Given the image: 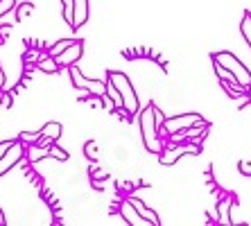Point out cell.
<instances>
[{
    "label": "cell",
    "mask_w": 251,
    "mask_h": 226,
    "mask_svg": "<svg viewBox=\"0 0 251 226\" xmlns=\"http://www.w3.org/2000/svg\"><path fill=\"white\" fill-rule=\"evenodd\" d=\"M228 206H231V199H222L217 203V215H220V224H231V217H228Z\"/></svg>",
    "instance_id": "cell-18"
},
{
    "label": "cell",
    "mask_w": 251,
    "mask_h": 226,
    "mask_svg": "<svg viewBox=\"0 0 251 226\" xmlns=\"http://www.w3.org/2000/svg\"><path fill=\"white\" fill-rule=\"evenodd\" d=\"M238 168H240V172L245 174V176H251V163L240 161V163H238Z\"/></svg>",
    "instance_id": "cell-29"
},
{
    "label": "cell",
    "mask_w": 251,
    "mask_h": 226,
    "mask_svg": "<svg viewBox=\"0 0 251 226\" xmlns=\"http://www.w3.org/2000/svg\"><path fill=\"white\" fill-rule=\"evenodd\" d=\"M50 156L57 158V161H68V151H64L59 145H54L52 143V145H50Z\"/></svg>",
    "instance_id": "cell-21"
},
{
    "label": "cell",
    "mask_w": 251,
    "mask_h": 226,
    "mask_svg": "<svg viewBox=\"0 0 251 226\" xmlns=\"http://www.w3.org/2000/svg\"><path fill=\"white\" fill-rule=\"evenodd\" d=\"M102 106L106 109V113H111V111H116L118 106H116V102H113V98L109 93H104L102 95Z\"/></svg>",
    "instance_id": "cell-22"
},
{
    "label": "cell",
    "mask_w": 251,
    "mask_h": 226,
    "mask_svg": "<svg viewBox=\"0 0 251 226\" xmlns=\"http://www.w3.org/2000/svg\"><path fill=\"white\" fill-rule=\"evenodd\" d=\"M120 215H123V222H127V224H131V226H147L150 224V222L136 210V206L131 201L120 203Z\"/></svg>",
    "instance_id": "cell-9"
},
{
    "label": "cell",
    "mask_w": 251,
    "mask_h": 226,
    "mask_svg": "<svg viewBox=\"0 0 251 226\" xmlns=\"http://www.w3.org/2000/svg\"><path fill=\"white\" fill-rule=\"evenodd\" d=\"M39 68L43 70V73H59L61 70V66H59V61H57V57H52V54H48V57H43L41 61H39Z\"/></svg>",
    "instance_id": "cell-14"
},
{
    "label": "cell",
    "mask_w": 251,
    "mask_h": 226,
    "mask_svg": "<svg viewBox=\"0 0 251 226\" xmlns=\"http://www.w3.org/2000/svg\"><path fill=\"white\" fill-rule=\"evenodd\" d=\"M68 75H70L73 86L79 88V91H88L91 95H104L106 93V79H88V77H84L82 73H79L77 66H70Z\"/></svg>",
    "instance_id": "cell-4"
},
{
    "label": "cell",
    "mask_w": 251,
    "mask_h": 226,
    "mask_svg": "<svg viewBox=\"0 0 251 226\" xmlns=\"http://www.w3.org/2000/svg\"><path fill=\"white\" fill-rule=\"evenodd\" d=\"M61 5H64V21L73 27V23H75V0H61Z\"/></svg>",
    "instance_id": "cell-16"
},
{
    "label": "cell",
    "mask_w": 251,
    "mask_h": 226,
    "mask_svg": "<svg viewBox=\"0 0 251 226\" xmlns=\"http://www.w3.org/2000/svg\"><path fill=\"white\" fill-rule=\"evenodd\" d=\"M14 7H16V0H0V16L9 14Z\"/></svg>",
    "instance_id": "cell-23"
},
{
    "label": "cell",
    "mask_w": 251,
    "mask_h": 226,
    "mask_svg": "<svg viewBox=\"0 0 251 226\" xmlns=\"http://www.w3.org/2000/svg\"><path fill=\"white\" fill-rule=\"evenodd\" d=\"M39 138H41V131H36V133H21V140H27V143H39Z\"/></svg>",
    "instance_id": "cell-27"
},
{
    "label": "cell",
    "mask_w": 251,
    "mask_h": 226,
    "mask_svg": "<svg viewBox=\"0 0 251 226\" xmlns=\"http://www.w3.org/2000/svg\"><path fill=\"white\" fill-rule=\"evenodd\" d=\"M129 201L134 203V206H136V210H138V213L143 215V217H145V220L150 222V224H154V226H158V224H161V220H158V215L154 213L152 208H147V206H145V203H143V201H140V199H129Z\"/></svg>",
    "instance_id": "cell-12"
},
{
    "label": "cell",
    "mask_w": 251,
    "mask_h": 226,
    "mask_svg": "<svg viewBox=\"0 0 251 226\" xmlns=\"http://www.w3.org/2000/svg\"><path fill=\"white\" fill-rule=\"evenodd\" d=\"M199 145L197 143H186V145H175V147H170V150H163L161 151V165H172V163H176L181 156H186V154H199Z\"/></svg>",
    "instance_id": "cell-6"
},
{
    "label": "cell",
    "mask_w": 251,
    "mask_h": 226,
    "mask_svg": "<svg viewBox=\"0 0 251 226\" xmlns=\"http://www.w3.org/2000/svg\"><path fill=\"white\" fill-rule=\"evenodd\" d=\"M91 176H93V181H98V179H106V176H109V172H106V170H91Z\"/></svg>",
    "instance_id": "cell-28"
},
{
    "label": "cell",
    "mask_w": 251,
    "mask_h": 226,
    "mask_svg": "<svg viewBox=\"0 0 251 226\" xmlns=\"http://www.w3.org/2000/svg\"><path fill=\"white\" fill-rule=\"evenodd\" d=\"M25 150H27V147H25L23 143H18V140L14 143L12 147H9V150H7V154L0 158V176H2L5 172H9V170H12L16 163H21V158L27 154Z\"/></svg>",
    "instance_id": "cell-7"
},
{
    "label": "cell",
    "mask_w": 251,
    "mask_h": 226,
    "mask_svg": "<svg viewBox=\"0 0 251 226\" xmlns=\"http://www.w3.org/2000/svg\"><path fill=\"white\" fill-rule=\"evenodd\" d=\"M29 12H34V5H29V2H25L23 7H18V9H16V18H18V21H23V18L27 16Z\"/></svg>",
    "instance_id": "cell-25"
},
{
    "label": "cell",
    "mask_w": 251,
    "mask_h": 226,
    "mask_svg": "<svg viewBox=\"0 0 251 226\" xmlns=\"http://www.w3.org/2000/svg\"><path fill=\"white\" fill-rule=\"evenodd\" d=\"M14 145V140H5V143H0V158L5 156L7 154V150H9V147Z\"/></svg>",
    "instance_id": "cell-30"
},
{
    "label": "cell",
    "mask_w": 251,
    "mask_h": 226,
    "mask_svg": "<svg viewBox=\"0 0 251 226\" xmlns=\"http://www.w3.org/2000/svg\"><path fill=\"white\" fill-rule=\"evenodd\" d=\"M247 100H249V104H251V86L247 88Z\"/></svg>",
    "instance_id": "cell-32"
},
{
    "label": "cell",
    "mask_w": 251,
    "mask_h": 226,
    "mask_svg": "<svg viewBox=\"0 0 251 226\" xmlns=\"http://www.w3.org/2000/svg\"><path fill=\"white\" fill-rule=\"evenodd\" d=\"M27 158L32 163H36V161H43V158H48L50 156V147H46V145H39V143H32V145L27 147Z\"/></svg>",
    "instance_id": "cell-11"
},
{
    "label": "cell",
    "mask_w": 251,
    "mask_h": 226,
    "mask_svg": "<svg viewBox=\"0 0 251 226\" xmlns=\"http://www.w3.org/2000/svg\"><path fill=\"white\" fill-rule=\"evenodd\" d=\"M84 154H86L91 161H98V143H95V140H88L86 145H84Z\"/></svg>",
    "instance_id": "cell-20"
},
{
    "label": "cell",
    "mask_w": 251,
    "mask_h": 226,
    "mask_svg": "<svg viewBox=\"0 0 251 226\" xmlns=\"http://www.w3.org/2000/svg\"><path fill=\"white\" fill-rule=\"evenodd\" d=\"M154 120H156V127H158V131H161L163 125H165V116H163V111L158 109L156 104H154Z\"/></svg>",
    "instance_id": "cell-26"
},
{
    "label": "cell",
    "mask_w": 251,
    "mask_h": 226,
    "mask_svg": "<svg viewBox=\"0 0 251 226\" xmlns=\"http://www.w3.org/2000/svg\"><path fill=\"white\" fill-rule=\"evenodd\" d=\"M75 41L77 39H61V41H57V43H52V46H48V50H50V54H52V57H59V54L64 52V50H68Z\"/></svg>",
    "instance_id": "cell-15"
},
{
    "label": "cell",
    "mask_w": 251,
    "mask_h": 226,
    "mask_svg": "<svg viewBox=\"0 0 251 226\" xmlns=\"http://www.w3.org/2000/svg\"><path fill=\"white\" fill-rule=\"evenodd\" d=\"M88 18V0H75V23L73 29H79Z\"/></svg>",
    "instance_id": "cell-10"
},
{
    "label": "cell",
    "mask_w": 251,
    "mask_h": 226,
    "mask_svg": "<svg viewBox=\"0 0 251 226\" xmlns=\"http://www.w3.org/2000/svg\"><path fill=\"white\" fill-rule=\"evenodd\" d=\"M138 122H140V138L145 143V150L152 151V154H161L163 151V140L158 136L161 131H158L156 120H154V104H147L140 111Z\"/></svg>",
    "instance_id": "cell-1"
},
{
    "label": "cell",
    "mask_w": 251,
    "mask_h": 226,
    "mask_svg": "<svg viewBox=\"0 0 251 226\" xmlns=\"http://www.w3.org/2000/svg\"><path fill=\"white\" fill-rule=\"evenodd\" d=\"M41 136L48 140H59V136H61V125L59 122H48V125H43L41 127Z\"/></svg>",
    "instance_id": "cell-13"
},
{
    "label": "cell",
    "mask_w": 251,
    "mask_h": 226,
    "mask_svg": "<svg viewBox=\"0 0 251 226\" xmlns=\"http://www.w3.org/2000/svg\"><path fill=\"white\" fill-rule=\"evenodd\" d=\"M240 29H242V36H245V41L249 43L251 48V14L247 12L245 18H242V25H240Z\"/></svg>",
    "instance_id": "cell-19"
},
{
    "label": "cell",
    "mask_w": 251,
    "mask_h": 226,
    "mask_svg": "<svg viewBox=\"0 0 251 226\" xmlns=\"http://www.w3.org/2000/svg\"><path fill=\"white\" fill-rule=\"evenodd\" d=\"M82 54H84V41L82 39H77L73 46L68 48V50H64V52L57 57V61H59V66L61 68H70V66H75L79 59H82Z\"/></svg>",
    "instance_id": "cell-8"
},
{
    "label": "cell",
    "mask_w": 251,
    "mask_h": 226,
    "mask_svg": "<svg viewBox=\"0 0 251 226\" xmlns=\"http://www.w3.org/2000/svg\"><path fill=\"white\" fill-rule=\"evenodd\" d=\"M106 93L113 98V102H116L118 109H125V102H123V95H120V91L116 88V84H113L109 77H106Z\"/></svg>",
    "instance_id": "cell-17"
},
{
    "label": "cell",
    "mask_w": 251,
    "mask_h": 226,
    "mask_svg": "<svg viewBox=\"0 0 251 226\" xmlns=\"http://www.w3.org/2000/svg\"><path fill=\"white\" fill-rule=\"evenodd\" d=\"M204 118L199 113H183V116H175V118H165V125L161 129V133H175V131H183V129H190L195 125H204Z\"/></svg>",
    "instance_id": "cell-5"
},
{
    "label": "cell",
    "mask_w": 251,
    "mask_h": 226,
    "mask_svg": "<svg viewBox=\"0 0 251 226\" xmlns=\"http://www.w3.org/2000/svg\"><path fill=\"white\" fill-rule=\"evenodd\" d=\"M106 77L116 84V88L120 91V95H123V102H125V111H127L129 116H134V113H138L140 104H138V95H136L134 86H131V81H129V77L125 75V73H118V70H109L106 73Z\"/></svg>",
    "instance_id": "cell-2"
},
{
    "label": "cell",
    "mask_w": 251,
    "mask_h": 226,
    "mask_svg": "<svg viewBox=\"0 0 251 226\" xmlns=\"http://www.w3.org/2000/svg\"><path fill=\"white\" fill-rule=\"evenodd\" d=\"M213 61H220L224 68L231 70V73L235 75V79H238L245 88L251 86V73H249V68H247V66L242 64L235 54H231V52H215V54H213Z\"/></svg>",
    "instance_id": "cell-3"
},
{
    "label": "cell",
    "mask_w": 251,
    "mask_h": 226,
    "mask_svg": "<svg viewBox=\"0 0 251 226\" xmlns=\"http://www.w3.org/2000/svg\"><path fill=\"white\" fill-rule=\"evenodd\" d=\"M2 84H5V75H2V70H0V91H2Z\"/></svg>",
    "instance_id": "cell-31"
},
{
    "label": "cell",
    "mask_w": 251,
    "mask_h": 226,
    "mask_svg": "<svg viewBox=\"0 0 251 226\" xmlns=\"http://www.w3.org/2000/svg\"><path fill=\"white\" fill-rule=\"evenodd\" d=\"M43 59V54L39 52V50H29L27 54H25V64H39Z\"/></svg>",
    "instance_id": "cell-24"
}]
</instances>
